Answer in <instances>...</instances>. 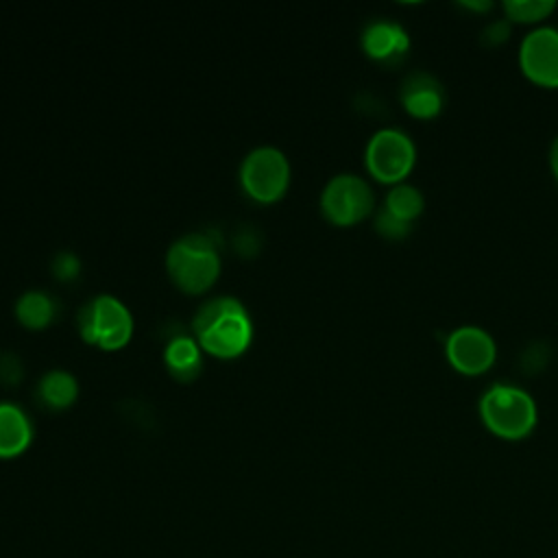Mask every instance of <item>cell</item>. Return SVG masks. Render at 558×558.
Masks as SVG:
<instances>
[{
	"instance_id": "cell-1",
	"label": "cell",
	"mask_w": 558,
	"mask_h": 558,
	"mask_svg": "<svg viewBox=\"0 0 558 558\" xmlns=\"http://www.w3.org/2000/svg\"><path fill=\"white\" fill-rule=\"evenodd\" d=\"M192 327L196 342L220 357L242 353L253 338L251 318L244 305L233 296H214L205 301L196 310Z\"/></svg>"
},
{
	"instance_id": "cell-2",
	"label": "cell",
	"mask_w": 558,
	"mask_h": 558,
	"mask_svg": "<svg viewBox=\"0 0 558 558\" xmlns=\"http://www.w3.org/2000/svg\"><path fill=\"white\" fill-rule=\"evenodd\" d=\"M477 412L484 427L504 440H521L536 427L538 410L532 395L514 384L497 381L488 386L480 401Z\"/></svg>"
},
{
	"instance_id": "cell-3",
	"label": "cell",
	"mask_w": 558,
	"mask_h": 558,
	"mask_svg": "<svg viewBox=\"0 0 558 558\" xmlns=\"http://www.w3.org/2000/svg\"><path fill=\"white\" fill-rule=\"evenodd\" d=\"M166 266L174 283L185 292L207 290L220 272V257L214 238L209 233H190L177 240L168 248Z\"/></svg>"
},
{
	"instance_id": "cell-4",
	"label": "cell",
	"mask_w": 558,
	"mask_h": 558,
	"mask_svg": "<svg viewBox=\"0 0 558 558\" xmlns=\"http://www.w3.org/2000/svg\"><path fill=\"white\" fill-rule=\"evenodd\" d=\"M364 163L377 181L397 185L412 172L416 163V146L405 131L384 126L371 135L364 150Z\"/></svg>"
},
{
	"instance_id": "cell-5",
	"label": "cell",
	"mask_w": 558,
	"mask_h": 558,
	"mask_svg": "<svg viewBox=\"0 0 558 558\" xmlns=\"http://www.w3.org/2000/svg\"><path fill=\"white\" fill-rule=\"evenodd\" d=\"M81 336L98 344L102 349H118L122 347L133 331V318L126 305L111 296V294H98L92 301H87L76 316Z\"/></svg>"
},
{
	"instance_id": "cell-6",
	"label": "cell",
	"mask_w": 558,
	"mask_h": 558,
	"mask_svg": "<svg viewBox=\"0 0 558 558\" xmlns=\"http://www.w3.org/2000/svg\"><path fill=\"white\" fill-rule=\"evenodd\" d=\"M375 207V196L366 179L353 172H340L327 181L320 194V209L329 222L349 227L364 220Z\"/></svg>"
},
{
	"instance_id": "cell-7",
	"label": "cell",
	"mask_w": 558,
	"mask_h": 558,
	"mask_svg": "<svg viewBox=\"0 0 558 558\" xmlns=\"http://www.w3.org/2000/svg\"><path fill=\"white\" fill-rule=\"evenodd\" d=\"M240 179L244 190L257 201L279 198L290 183L288 157L275 146L253 148L240 168Z\"/></svg>"
},
{
	"instance_id": "cell-8",
	"label": "cell",
	"mask_w": 558,
	"mask_h": 558,
	"mask_svg": "<svg viewBox=\"0 0 558 558\" xmlns=\"http://www.w3.org/2000/svg\"><path fill=\"white\" fill-rule=\"evenodd\" d=\"M445 355L458 373L482 375L495 364L497 344L486 329L477 325H462L447 336Z\"/></svg>"
},
{
	"instance_id": "cell-9",
	"label": "cell",
	"mask_w": 558,
	"mask_h": 558,
	"mask_svg": "<svg viewBox=\"0 0 558 558\" xmlns=\"http://www.w3.org/2000/svg\"><path fill=\"white\" fill-rule=\"evenodd\" d=\"M519 68L536 85L558 87V28L536 26L519 44Z\"/></svg>"
},
{
	"instance_id": "cell-10",
	"label": "cell",
	"mask_w": 558,
	"mask_h": 558,
	"mask_svg": "<svg viewBox=\"0 0 558 558\" xmlns=\"http://www.w3.org/2000/svg\"><path fill=\"white\" fill-rule=\"evenodd\" d=\"M399 100L412 118L432 120L442 111L447 94L442 83L434 74L425 70H414L403 76L399 85Z\"/></svg>"
},
{
	"instance_id": "cell-11",
	"label": "cell",
	"mask_w": 558,
	"mask_h": 558,
	"mask_svg": "<svg viewBox=\"0 0 558 558\" xmlns=\"http://www.w3.org/2000/svg\"><path fill=\"white\" fill-rule=\"evenodd\" d=\"M360 44H362V50L371 59H375L379 63H386V65H392V63H399L408 54L410 35L395 20L373 17L364 26V31L360 35Z\"/></svg>"
},
{
	"instance_id": "cell-12",
	"label": "cell",
	"mask_w": 558,
	"mask_h": 558,
	"mask_svg": "<svg viewBox=\"0 0 558 558\" xmlns=\"http://www.w3.org/2000/svg\"><path fill=\"white\" fill-rule=\"evenodd\" d=\"M33 438V425L26 412L9 401H0V458L22 453Z\"/></svg>"
},
{
	"instance_id": "cell-13",
	"label": "cell",
	"mask_w": 558,
	"mask_h": 558,
	"mask_svg": "<svg viewBox=\"0 0 558 558\" xmlns=\"http://www.w3.org/2000/svg\"><path fill=\"white\" fill-rule=\"evenodd\" d=\"M163 360L174 377L187 381L201 373V344L190 336H174L166 347Z\"/></svg>"
},
{
	"instance_id": "cell-14",
	"label": "cell",
	"mask_w": 558,
	"mask_h": 558,
	"mask_svg": "<svg viewBox=\"0 0 558 558\" xmlns=\"http://www.w3.org/2000/svg\"><path fill=\"white\" fill-rule=\"evenodd\" d=\"M381 207L388 209L392 216L414 225V220L425 209V198H423V192L418 187L403 181V183H397L388 190Z\"/></svg>"
},
{
	"instance_id": "cell-15",
	"label": "cell",
	"mask_w": 558,
	"mask_h": 558,
	"mask_svg": "<svg viewBox=\"0 0 558 558\" xmlns=\"http://www.w3.org/2000/svg\"><path fill=\"white\" fill-rule=\"evenodd\" d=\"M39 395L52 408H68L78 395V384L68 371L52 368L41 377Z\"/></svg>"
},
{
	"instance_id": "cell-16",
	"label": "cell",
	"mask_w": 558,
	"mask_h": 558,
	"mask_svg": "<svg viewBox=\"0 0 558 558\" xmlns=\"http://www.w3.org/2000/svg\"><path fill=\"white\" fill-rule=\"evenodd\" d=\"M15 314L17 318L31 327V329H39V327H46L52 316H54V303L52 299L46 294V292H39V290H31V292H24L17 303H15Z\"/></svg>"
},
{
	"instance_id": "cell-17",
	"label": "cell",
	"mask_w": 558,
	"mask_h": 558,
	"mask_svg": "<svg viewBox=\"0 0 558 558\" xmlns=\"http://www.w3.org/2000/svg\"><path fill=\"white\" fill-rule=\"evenodd\" d=\"M501 7L506 13V20L534 24L549 17L558 4L554 0H504Z\"/></svg>"
},
{
	"instance_id": "cell-18",
	"label": "cell",
	"mask_w": 558,
	"mask_h": 558,
	"mask_svg": "<svg viewBox=\"0 0 558 558\" xmlns=\"http://www.w3.org/2000/svg\"><path fill=\"white\" fill-rule=\"evenodd\" d=\"M549 357H551V349L545 340H534L530 342L523 351H521V357H519V364H521V371L527 373V375H536L541 371H545V366L549 364Z\"/></svg>"
},
{
	"instance_id": "cell-19",
	"label": "cell",
	"mask_w": 558,
	"mask_h": 558,
	"mask_svg": "<svg viewBox=\"0 0 558 558\" xmlns=\"http://www.w3.org/2000/svg\"><path fill=\"white\" fill-rule=\"evenodd\" d=\"M375 231L388 240H403L410 235L412 225L392 216L388 209L379 207L375 214Z\"/></svg>"
},
{
	"instance_id": "cell-20",
	"label": "cell",
	"mask_w": 558,
	"mask_h": 558,
	"mask_svg": "<svg viewBox=\"0 0 558 558\" xmlns=\"http://www.w3.org/2000/svg\"><path fill=\"white\" fill-rule=\"evenodd\" d=\"M510 37V20L501 17V20H490L484 28H482V44L486 46H499Z\"/></svg>"
},
{
	"instance_id": "cell-21",
	"label": "cell",
	"mask_w": 558,
	"mask_h": 558,
	"mask_svg": "<svg viewBox=\"0 0 558 558\" xmlns=\"http://www.w3.org/2000/svg\"><path fill=\"white\" fill-rule=\"evenodd\" d=\"M52 270L59 279H72L81 270V262L72 253L63 251V253H57V257L52 262Z\"/></svg>"
},
{
	"instance_id": "cell-22",
	"label": "cell",
	"mask_w": 558,
	"mask_h": 558,
	"mask_svg": "<svg viewBox=\"0 0 558 558\" xmlns=\"http://www.w3.org/2000/svg\"><path fill=\"white\" fill-rule=\"evenodd\" d=\"M22 377V364L13 353H0V379L15 384Z\"/></svg>"
},
{
	"instance_id": "cell-23",
	"label": "cell",
	"mask_w": 558,
	"mask_h": 558,
	"mask_svg": "<svg viewBox=\"0 0 558 558\" xmlns=\"http://www.w3.org/2000/svg\"><path fill=\"white\" fill-rule=\"evenodd\" d=\"M458 7H462L466 11H490L493 2L490 0H462V2H458Z\"/></svg>"
},
{
	"instance_id": "cell-24",
	"label": "cell",
	"mask_w": 558,
	"mask_h": 558,
	"mask_svg": "<svg viewBox=\"0 0 558 558\" xmlns=\"http://www.w3.org/2000/svg\"><path fill=\"white\" fill-rule=\"evenodd\" d=\"M549 168L554 179L558 181V135L551 140V146H549Z\"/></svg>"
}]
</instances>
